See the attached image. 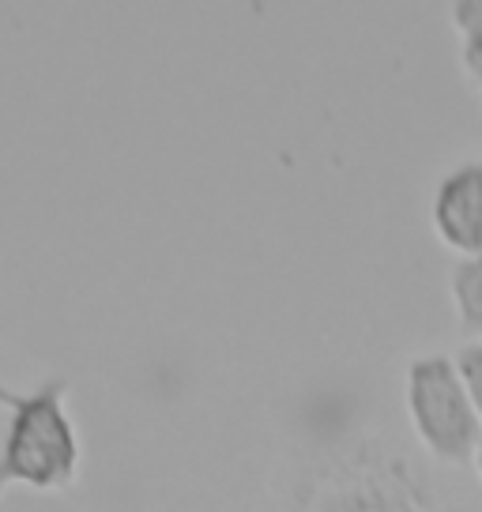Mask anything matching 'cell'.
I'll return each instance as SVG.
<instances>
[{"instance_id":"6da1fadb","label":"cell","mask_w":482,"mask_h":512,"mask_svg":"<svg viewBox=\"0 0 482 512\" xmlns=\"http://www.w3.org/2000/svg\"><path fill=\"white\" fill-rule=\"evenodd\" d=\"M264 512H464L434 460L370 422L287 441L264 482Z\"/></svg>"},{"instance_id":"7a4b0ae2","label":"cell","mask_w":482,"mask_h":512,"mask_svg":"<svg viewBox=\"0 0 482 512\" xmlns=\"http://www.w3.org/2000/svg\"><path fill=\"white\" fill-rule=\"evenodd\" d=\"M65 396V377H46L31 392L0 384V407L8 411V433L0 445V512L4 494L16 486L53 494L80 479V430Z\"/></svg>"},{"instance_id":"3957f363","label":"cell","mask_w":482,"mask_h":512,"mask_svg":"<svg viewBox=\"0 0 482 512\" xmlns=\"http://www.w3.org/2000/svg\"><path fill=\"white\" fill-rule=\"evenodd\" d=\"M403 403L426 460L467 467L482 445V418L449 354H422L407 366Z\"/></svg>"},{"instance_id":"277c9868","label":"cell","mask_w":482,"mask_h":512,"mask_svg":"<svg viewBox=\"0 0 482 512\" xmlns=\"http://www.w3.org/2000/svg\"><path fill=\"white\" fill-rule=\"evenodd\" d=\"M437 241L464 256H482V162H460L437 181L430 200Z\"/></svg>"},{"instance_id":"5b68a950","label":"cell","mask_w":482,"mask_h":512,"mask_svg":"<svg viewBox=\"0 0 482 512\" xmlns=\"http://www.w3.org/2000/svg\"><path fill=\"white\" fill-rule=\"evenodd\" d=\"M449 294L460 328L471 339H482V256H464L452 264Z\"/></svg>"},{"instance_id":"8992f818","label":"cell","mask_w":482,"mask_h":512,"mask_svg":"<svg viewBox=\"0 0 482 512\" xmlns=\"http://www.w3.org/2000/svg\"><path fill=\"white\" fill-rule=\"evenodd\" d=\"M449 16L460 34V64L482 95V0H456Z\"/></svg>"},{"instance_id":"52a82bcc","label":"cell","mask_w":482,"mask_h":512,"mask_svg":"<svg viewBox=\"0 0 482 512\" xmlns=\"http://www.w3.org/2000/svg\"><path fill=\"white\" fill-rule=\"evenodd\" d=\"M456 369H460L467 392H471V403H475V411H479V418H482V339H471L467 347H460Z\"/></svg>"},{"instance_id":"ba28073f","label":"cell","mask_w":482,"mask_h":512,"mask_svg":"<svg viewBox=\"0 0 482 512\" xmlns=\"http://www.w3.org/2000/svg\"><path fill=\"white\" fill-rule=\"evenodd\" d=\"M471 467H475V475H479V482H482V445H479V452H475V460H471Z\"/></svg>"}]
</instances>
